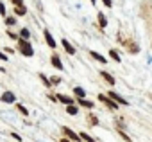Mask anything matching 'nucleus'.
Wrapping results in <instances>:
<instances>
[{"label": "nucleus", "instance_id": "0eeeda50", "mask_svg": "<svg viewBox=\"0 0 152 142\" xmlns=\"http://www.w3.org/2000/svg\"><path fill=\"white\" fill-rule=\"evenodd\" d=\"M52 65H54L56 68H59V70L63 68V63H61V59H59V56H57V54H54V56H52Z\"/></svg>", "mask_w": 152, "mask_h": 142}, {"label": "nucleus", "instance_id": "4468645a", "mask_svg": "<svg viewBox=\"0 0 152 142\" xmlns=\"http://www.w3.org/2000/svg\"><path fill=\"white\" fill-rule=\"evenodd\" d=\"M66 112H68L70 115H75V113H77V112H79V108H77V106H75V104H72V106H68V108H66Z\"/></svg>", "mask_w": 152, "mask_h": 142}, {"label": "nucleus", "instance_id": "f8f14e48", "mask_svg": "<svg viewBox=\"0 0 152 142\" xmlns=\"http://www.w3.org/2000/svg\"><path fill=\"white\" fill-rule=\"evenodd\" d=\"M90 54H91V56H93V58H95L97 61H100V63H106V58H104L102 54H99V52H95V50H91Z\"/></svg>", "mask_w": 152, "mask_h": 142}, {"label": "nucleus", "instance_id": "f03ea898", "mask_svg": "<svg viewBox=\"0 0 152 142\" xmlns=\"http://www.w3.org/2000/svg\"><path fill=\"white\" fill-rule=\"evenodd\" d=\"M99 101H100V103H104L106 106H109L111 110H116V108H118V106H116V103H115L111 97H107V95H102V94H100V95H99Z\"/></svg>", "mask_w": 152, "mask_h": 142}, {"label": "nucleus", "instance_id": "dca6fc26", "mask_svg": "<svg viewBox=\"0 0 152 142\" xmlns=\"http://www.w3.org/2000/svg\"><path fill=\"white\" fill-rule=\"evenodd\" d=\"M109 54H111V58H113L116 63H120V56L116 54V50H109Z\"/></svg>", "mask_w": 152, "mask_h": 142}, {"label": "nucleus", "instance_id": "20e7f679", "mask_svg": "<svg viewBox=\"0 0 152 142\" xmlns=\"http://www.w3.org/2000/svg\"><path fill=\"white\" fill-rule=\"evenodd\" d=\"M64 133H66V137H68V138H72V140H81V135L73 133L70 128H64Z\"/></svg>", "mask_w": 152, "mask_h": 142}, {"label": "nucleus", "instance_id": "a211bd4d", "mask_svg": "<svg viewBox=\"0 0 152 142\" xmlns=\"http://www.w3.org/2000/svg\"><path fill=\"white\" fill-rule=\"evenodd\" d=\"M25 11H27L25 7H16V9H15V13H16L18 16H22V15H25Z\"/></svg>", "mask_w": 152, "mask_h": 142}, {"label": "nucleus", "instance_id": "423d86ee", "mask_svg": "<svg viewBox=\"0 0 152 142\" xmlns=\"http://www.w3.org/2000/svg\"><path fill=\"white\" fill-rule=\"evenodd\" d=\"M63 47H64V50H66L68 54H75V49L70 45V41H68V40H63Z\"/></svg>", "mask_w": 152, "mask_h": 142}, {"label": "nucleus", "instance_id": "bb28decb", "mask_svg": "<svg viewBox=\"0 0 152 142\" xmlns=\"http://www.w3.org/2000/svg\"><path fill=\"white\" fill-rule=\"evenodd\" d=\"M0 59H4V61H6V59H7V56H6L4 52H0Z\"/></svg>", "mask_w": 152, "mask_h": 142}, {"label": "nucleus", "instance_id": "6ab92c4d", "mask_svg": "<svg viewBox=\"0 0 152 142\" xmlns=\"http://www.w3.org/2000/svg\"><path fill=\"white\" fill-rule=\"evenodd\" d=\"M118 133H120V137H122V138H124V140H125V142H131V137H129V135H127V133H124V131H122V129H120V131H118Z\"/></svg>", "mask_w": 152, "mask_h": 142}, {"label": "nucleus", "instance_id": "6e6552de", "mask_svg": "<svg viewBox=\"0 0 152 142\" xmlns=\"http://www.w3.org/2000/svg\"><path fill=\"white\" fill-rule=\"evenodd\" d=\"M73 94L77 95L79 99H84V97H86V92H84V90H83L81 87H75V88H73Z\"/></svg>", "mask_w": 152, "mask_h": 142}, {"label": "nucleus", "instance_id": "ddd939ff", "mask_svg": "<svg viewBox=\"0 0 152 142\" xmlns=\"http://www.w3.org/2000/svg\"><path fill=\"white\" fill-rule=\"evenodd\" d=\"M79 104L84 106V108H93V103L91 101H86V99H79Z\"/></svg>", "mask_w": 152, "mask_h": 142}, {"label": "nucleus", "instance_id": "2eb2a0df", "mask_svg": "<svg viewBox=\"0 0 152 142\" xmlns=\"http://www.w3.org/2000/svg\"><path fill=\"white\" fill-rule=\"evenodd\" d=\"M99 22H100V25H102V27H106V25H107V18H106L102 13H99Z\"/></svg>", "mask_w": 152, "mask_h": 142}, {"label": "nucleus", "instance_id": "412c9836", "mask_svg": "<svg viewBox=\"0 0 152 142\" xmlns=\"http://www.w3.org/2000/svg\"><path fill=\"white\" fill-rule=\"evenodd\" d=\"M20 34H22V38H25V40H27V38L31 36V33H29L27 29H22V33H20Z\"/></svg>", "mask_w": 152, "mask_h": 142}, {"label": "nucleus", "instance_id": "b1692460", "mask_svg": "<svg viewBox=\"0 0 152 142\" xmlns=\"http://www.w3.org/2000/svg\"><path fill=\"white\" fill-rule=\"evenodd\" d=\"M0 15H6V6L0 2Z\"/></svg>", "mask_w": 152, "mask_h": 142}, {"label": "nucleus", "instance_id": "1a4fd4ad", "mask_svg": "<svg viewBox=\"0 0 152 142\" xmlns=\"http://www.w3.org/2000/svg\"><path fill=\"white\" fill-rule=\"evenodd\" d=\"M45 40H47V43H48V45H50L52 49L56 47V41H54V38H52V34H50L48 31H45Z\"/></svg>", "mask_w": 152, "mask_h": 142}, {"label": "nucleus", "instance_id": "393cba45", "mask_svg": "<svg viewBox=\"0 0 152 142\" xmlns=\"http://www.w3.org/2000/svg\"><path fill=\"white\" fill-rule=\"evenodd\" d=\"M102 2H104V6H106V7H111V6H113L111 0H102Z\"/></svg>", "mask_w": 152, "mask_h": 142}, {"label": "nucleus", "instance_id": "5701e85b", "mask_svg": "<svg viewBox=\"0 0 152 142\" xmlns=\"http://www.w3.org/2000/svg\"><path fill=\"white\" fill-rule=\"evenodd\" d=\"M13 2L16 4V7H25V6H23V0H13Z\"/></svg>", "mask_w": 152, "mask_h": 142}, {"label": "nucleus", "instance_id": "7ed1b4c3", "mask_svg": "<svg viewBox=\"0 0 152 142\" xmlns=\"http://www.w3.org/2000/svg\"><path fill=\"white\" fill-rule=\"evenodd\" d=\"M109 97L115 101V103H120V104H129V101H125L124 97H120L118 94H115V92H109Z\"/></svg>", "mask_w": 152, "mask_h": 142}, {"label": "nucleus", "instance_id": "4be33fe9", "mask_svg": "<svg viewBox=\"0 0 152 142\" xmlns=\"http://www.w3.org/2000/svg\"><path fill=\"white\" fill-rule=\"evenodd\" d=\"M59 83H61L59 78H50V85H59Z\"/></svg>", "mask_w": 152, "mask_h": 142}, {"label": "nucleus", "instance_id": "39448f33", "mask_svg": "<svg viewBox=\"0 0 152 142\" xmlns=\"http://www.w3.org/2000/svg\"><path fill=\"white\" fill-rule=\"evenodd\" d=\"M56 97H57V101H61V103H64V104H68V106L73 104V99H72V97H66V95H56Z\"/></svg>", "mask_w": 152, "mask_h": 142}, {"label": "nucleus", "instance_id": "9b49d317", "mask_svg": "<svg viewBox=\"0 0 152 142\" xmlns=\"http://www.w3.org/2000/svg\"><path fill=\"white\" fill-rule=\"evenodd\" d=\"M2 101H4V103H13V101H15V94H11V92H6V94L2 95Z\"/></svg>", "mask_w": 152, "mask_h": 142}, {"label": "nucleus", "instance_id": "a878e982", "mask_svg": "<svg viewBox=\"0 0 152 142\" xmlns=\"http://www.w3.org/2000/svg\"><path fill=\"white\" fill-rule=\"evenodd\" d=\"M15 22H16V20H15V18H7V20H6V24H7V25H13V24H15Z\"/></svg>", "mask_w": 152, "mask_h": 142}, {"label": "nucleus", "instance_id": "f3484780", "mask_svg": "<svg viewBox=\"0 0 152 142\" xmlns=\"http://www.w3.org/2000/svg\"><path fill=\"white\" fill-rule=\"evenodd\" d=\"M81 138H83V140H86V142H95V140H93L88 133H81Z\"/></svg>", "mask_w": 152, "mask_h": 142}, {"label": "nucleus", "instance_id": "9d476101", "mask_svg": "<svg viewBox=\"0 0 152 142\" xmlns=\"http://www.w3.org/2000/svg\"><path fill=\"white\" fill-rule=\"evenodd\" d=\"M100 76L107 81V85H115V78H113L111 74H107V72H100Z\"/></svg>", "mask_w": 152, "mask_h": 142}, {"label": "nucleus", "instance_id": "cd10ccee", "mask_svg": "<svg viewBox=\"0 0 152 142\" xmlns=\"http://www.w3.org/2000/svg\"><path fill=\"white\" fill-rule=\"evenodd\" d=\"M61 142H70V140H66V138H63V140H61Z\"/></svg>", "mask_w": 152, "mask_h": 142}, {"label": "nucleus", "instance_id": "aec40b11", "mask_svg": "<svg viewBox=\"0 0 152 142\" xmlns=\"http://www.w3.org/2000/svg\"><path fill=\"white\" fill-rule=\"evenodd\" d=\"M18 112H22L23 115H29V110H27L25 106H22V104H18Z\"/></svg>", "mask_w": 152, "mask_h": 142}, {"label": "nucleus", "instance_id": "c85d7f7f", "mask_svg": "<svg viewBox=\"0 0 152 142\" xmlns=\"http://www.w3.org/2000/svg\"><path fill=\"white\" fill-rule=\"evenodd\" d=\"M90 2H91V4H95V2H97V0H90Z\"/></svg>", "mask_w": 152, "mask_h": 142}, {"label": "nucleus", "instance_id": "f257e3e1", "mask_svg": "<svg viewBox=\"0 0 152 142\" xmlns=\"http://www.w3.org/2000/svg\"><path fill=\"white\" fill-rule=\"evenodd\" d=\"M18 49H20V52L23 54V56H27V58H31V56H34V49L31 47V43H29V40H18Z\"/></svg>", "mask_w": 152, "mask_h": 142}]
</instances>
